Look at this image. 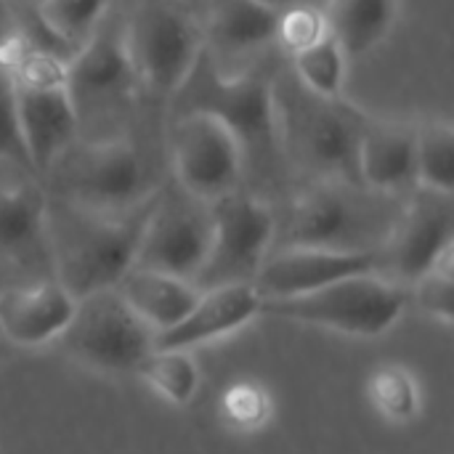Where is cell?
<instances>
[{
	"mask_svg": "<svg viewBox=\"0 0 454 454\" xmlns=\"http://www.w3.org/2000/svg\"><path fill=\"white\" fill-rule=\"evenodd\" d=\"M125 40L138 85L160 96L178 93L205 51L202 27L165 0L141 3L125 21Z\"/></svg>",
	"mask_w": 454,
	"mask_h": 454,
	"instance_id": "8992f818",
	"label": "cell"
},
{
	"mask_svg": "<svg viewBox=\"0 0 454 454\" xmlns=\"http://www.w3.org/2000/svg\"><path fill=\"white\" fill-rule=\"evenodd\" d=\"M210 215V250L192 285L200 293L226 285H253L274 245V210L258 197L237 189L213 200Z\"/></svg>",
	"mask_w": 454,
	"mask_h": 454,
	"instance_id": "ba28073f",
	"label": "cell"
},
{
	"mask_svg": "<svg viewBox=\"0 0 454 454\" xmlns=\"http://www.w3.org/2000/svg\"><path fill=\"white\" fill-rule=\"evenodd\" d=\"M136 372L173 404H189L200 386V370L181 348H152Z\"/></svg>",
	"mask_w": 454,
	"mask_h": 454,
	"instance_id": "4316f807",
	"label": "cell"
},
{
	"mask_svg": "<svg viewBox=\"0 0 454 454\" xmlns=\"http://www.w3.org/2000/svg\"><path fill=\"white\" fill-rule=\"evenodd\" d=\"M35 13L48 37L69 56L106 16V0H37Z\"/></svg>",
	"mask_w": 454,
	"mask_h": 454,
	"instance_id": "484cf974",
	"label": "cell"
},
{
	"mask_svg": "<svg viewBox=\"0 0 454 454\" xmlns=\"http://www.w3.org/2000/svg\"><path fill=\"white\" fill-rule=\"evenodd\" d=\"M450 250H454L452 194L415 186L378 250V274L407 290Z\"/></svg>",
	"mask_w": 454,
	"mask_h": 454,
	"instance_id": "8fae6325",
	"label": "cell"
},
{
	"mask_svg": "<svg viewBox=\"0 0 454 454\" xmlns=\"http://www.w3.org/2000/svg\"><path fill=\"white\" fill-rule=\"evenodd\" d=\"M32 3H37V0H32Z\"/></svg>",
	"mask_w": 454,
	"mask_h": 454,
	"instance_id": "e575fe53",
	"label": "cell"
},
{
	"mask_svg": "<svg viewBox=\"0 0 454 454\" xmlns=\"http://www.w3.org/2000/svg\"><path fill=\"white\" fill-rule=\"evenodd\" d=\"M74 311V298L53 279L0 287V330L19 346L53 340Z\"/></svg>",
	"mask_w": 454,
	"mask_h": 454,
	"instance_id": "e0dca14e",
	"label": "cell"
},
{
	"mask_svg": "<svg viewBox=\"0 0 454 454\" xmlns=\"http://www.w3.org/2000/svg\"><path fill=\"white\" fill-rule=\"evenodd\" d=\"M378 250H322V247H277L271 250L253 287L261 301H282L314 293L356 274H378Z\"/></svg>",
	"mask_w": 454,
	"mask_h": 454,
	"instance_id": "9a60e30c",
	"label": "cell"
},
{
	"mask_svg": "<svg viewBox=\"0 0 454 454\" xmlns=\"http://www.w3.org/2000/svg\"><path fill=\"white\" fill-rule=\"evenodd\" d=\"M261 314V298L253 285H226L202 290L194 309L173 327L154 335V348H192L229 335Z\"/></svg>",
	"mask_w": 454,
	"mask_h": 454,
	"instance_id": "ac0fdd59",
	"label": "cell"
},
{
	"mask_svg": "<svg viewBox=\"0 0 454 454\" xmlns=\"http://www.w3.org/2000/svg\"><path fill=\"white\" fill-rule=\"evenodd\" d=\"M8 29H13V27H11V11H8L5 0H0V37H3Z\"/></svg>",
	"mask_w": 454,
	"mask_h": 454,
	"instance_id": "d6a6232c",
	"label": "cell"
},
{
	"mask_svg": "<svg viewBox=\"0 0 454 454\" xmlns=\"http://www.w3.org/2000/svg\"><path fill=\"white\" fill-rule=\"evenodd\" d=\"M152 197L125 213H98L48 200L45 234L53 279L77 301L114 287L133 269Z\"/></svg>",
	"mask_w": 454,
	"mask_h": 454,
	"instance_id": "6da1fadb",
	"label": "cell"
},
{
	"mask_svg": "<svg viewBox=\"0 0 454 454\" xmlns=\"http://www.w3.org/2000/svg\"><path fill=\"white\" fill-rule=\"evenodd\" d=\"M343 184V181H340ZM319 181L295 194L285 215L274 213L277 247H322V250H380L396 213L370 202V194L356 184ZM269 250V253H271Z\"/></svg>",
	"mask_w": 454,
	"mask_h": 454,
	"instance_id": "7a4b0ae2",
	"label": "cell"
},
{
	"mask_svg": "<svg viewBox=\"0 0 454 454\" xmlns=\"http://www.w3.org/2000/svg\"><path fill=\"white\" fill-rule=\"evenodd\" d=\"M407 290H412V298L420 311L450 325L454 317V250L444 253Z\"/></svg>",
	"mask_w": 454,
	"mask_h": 454,
	"instance_id": "f1b7e54d",
	"label": "cell"
},
{
	"mask_svg": "<svg viewBox=\"0 0 454 454\" xmlns=\"http://www.w3.org/2000/svg\"><path fill=\"white\" fill-rule=\"evenodd\" d=\"M399 8L402 0H327L325 13L330 32L351 59L375 51L394 32Z\"/></svg>",
	"mask_w": 454,
	"mask_h": 454,
	"instance_id": "603a6c76",
	"label": "cell"
},
{
	"mask_svg": "<svg viewBox=\"0 0 454 454\" xmlns=\"http://www.w3.org/2000/svg\"><path fill=\"white\" fill-rule=\"evenodd\" d=\"M13 90L21 149L32 170H51L74 144L80 117L69 90Z\"/></svg>",
	"mask_w": 454,
	"mask_h": 454,
	"instance_id": "2e32d148",
	"label": "cell"
},
{
	"mask_svg": "<svg viewBox=\"0 0 454 454\" xmlns=\"http://www.w3.org/2000/svg\"><path fill=\"white\" fill-rule=\"evenodd\" d=\"M74 362L101 372H136L154 348V330L141 322L114 287L74 301L64 330L53 338Z\"/></svg>",
	"mask_w": 454,
	"mask_h": 454,
	"instance_id": "5b68a950",
	"label": "cell"
},
{
	"mask_svg": "<svg viewBox=\"0 0 454 454\" xmlns=\"http://www.w3.org/2000/svg\"><path fill=\"white\" fill-rule=\"evenodd\" d=\"M226 415L239 426H255L266 418V396L258 388L237 386L226 396Z\"/></svg>",
	"mask_w": 454,
	"mask_h": 454,
	"instance_id": "1f68e13d",
	"label": "cell"
},
{
	"mask_svg": "<svg viewBox=\"0 0 454 454\" xmlns=\"http://www.w3.org/2000/svg\"><path fill=\"white\" fill-rule=\"evenodd\" d=\"M0 160L11 162V165H24L27 154L21 149V138H19V125H16V109H13V90L5 82V77L0 74Z\"/></svg>",
	"mask_w": 454,
	"mask_h": 454,
	"instance_id": "4dcf8cb0",
	"label": "cell"
},
{
	"mask_svg": "<svg viewBox=\"0 0 454 454\" xmlns=\"http://www.w3.org/2000/svg\"><path fill=\"white\" fill-rule=\"evenodd\" d=\"M293 69L303 90H309L317 98L335 101L343 96V88H346L348 53L343 51L338 37L330 32L319 43L293 53Z\"/></svg>",
	"mask_w": 454,
	"mask_h": 454,
	"instance_id": "d4e9b609",
	"label": "cell"
},
{
	"mask_svg": "<svg viewBox=\"0 0 454 454\" xmlns=\"http://www.w3.org/2000/svg\"><path fill=\"white\" fill-rule=\"evenodd\" d=\"M210 239V202L192 197L173 181L152 194L133 266L194 282L207 258Z\"/></svg>",
	"mask_w": 454,
	"mask_h": 454,
	"instance_id": "52a82bcc",
	"label": "cell"
},
{
	"mask_svg": "<svg viewBox=\"0 0 454 454\" xmlns=\"http://www.w3.org/2000/svg\"><path fill=\"white\" fill-rule=\"evenodd\" d=\"M176 96L181 112H205L218 117L239 138L245 157L247 152L274 149L279 138L274 85L253 72H218L207 51H202L197 67Z\"/></svg>",
	"mask_w": 454,
	"mask_h": 454,
	"instance_id": "277c9868",
	"label": "cell"
},
{
	"mask_svg": "<svg viewBox=\"0 0 454 454\" xmlns=\"http://www.w3.org/2000/svg\"><path fill=\"white\" fill-rule=\"evenodd\" d=\"M114 290L133 309V314L154 330V335L178 325L200 301V290L189 279L136 266L125 271Z\"/></svg>",
	"mask_w": 454,
	"mask_h": 454,
	"instance_id": "44dd1931",
	"label": "cell"
},
{
	"mask_svg": "<svg viewBox=\"0 0 454 454\" xmlns=\"http://www.w3.org/2000/svg\"><path fill=\"white\" fill-rule=\"evenodd\" d=\"M415 186L454 192V125L434 117L415 125Z\"/></svg>",
	"mask_w": 454,
	"mask_h": 454,
	"instance_id": "cb8c5ba5",
	"label": "cell"
},
{
	"mask_svg": "<svg viewBox=\"0 0 454 454\" xmlns=\"http://www.w3.org/2000/svg\"><path fill=\"white\" fill-rule=\"evenodd\" d=\"M356 181L375 194L415 186V125L364 120L356 146Z\"/></svg>",
	"mask_w": 454,
	"mask_h": 454,
	"instance_id": "d6986e66",
	"label": "cell"
},
{
	"mask_svg": "<svg viewBox=\"0 0 454 454\" xmlns=\"http://www.w3.org/2000/svg\"><path fill=\"white\" fill-rule=\"evenodd\" d=\"M64 192L59 200L98 213H125L144 205L149 192L141 152L125 138H106L82 146L64 170Z\"/></svg>",
	"mask_w": 454,
	"mask_h": 454,
	"instance_id": "7c38bea8",
	"label": "cell"
},
{
	"mask_svg": "<svg viewBox=\"0 0 454 454\" xmlns=\"http://www.w3.org/2000/svg\"><path fill=\"white\" fill-rule=\"evenodd\" d=\"M136 67L125 40V21H104L67 61V90L82 122L93 109L122 106L138 90Z\"/></svg>",
	"mask_w": 454,
	"mask_h": 454,
	"instance_id": "4fadbf2b",
	"label": "cell"
},
{
	"mask_svg": "<svg viewBox=\"0 0 454 454\" xmlns=\"http://www.w3.org/2000/svg\"><path fill=\"white\" fill-rule=\"evenodd\" d=\"M45 213L35 184H0V287L53 277Z\"/></svg>",
	"mask_w": 454,
	"mask_h": 454,
	"instance_id": "5bb4252c",
	"label": "cell"
},
{
	"mask_svg": "<svg viewBox=\"0 0 454 454\" xmlns=\"http://www.w3.org/2000/svg\"><path fill=\"white\" fill-rule=\"evenodd\" d=\"M170 162L176 184L197 200L213 202L239 189L245 149L213 114L178 112L170 125Z\"/></svg>",
	"mask_w": 454,
	"mask_h": 454,
	"instance_id": "30bf717a",
	"label": "cell"
},
{
	"mask_svg": "<svg viewBox=\"0 0 454 454\" xmlns=\"http://www.w3.org/2000/svg\"><path fill=\"white\" fill-rule=\"evenodd\" d=\"M327 35H330V21H327L325 8H319L309 0H298V3L279 8L274 43H279L290 56L319 43Z\"/></svg>",
	"mask_w": 454,
	"mask_h": 454,
	"instance_id": "83f0119b",
	"label": "cell"
},
{
	"mask_svg": "<svg viewBox=\"0 0 454 454\" xmlns=\"http://www.w3.org/2000/svg\"><path fill=\"white\" fill-rule=\"evenodd\" d=\"M279 5L271 0H215L202 27L205 48L245 56L277 40Z\"/></svg>",
	"mask_w": 454,
	"mask_h": 454,
	"instance_id": "ffe728a7",
	"label": "cell"
},
{
	"mask_svg": "<svg viewBox=\"0 0 454 454\" xmlns=\"http://www.w3.org/2000/svg\"><path fill=\"white\" fill-rule=\"evenodd\" d=\"M407 306V290L380 274H356L314 293L261 301V314L338 330L359 338H378L391 330Z\"/></svg>",
	"mask_w": 454,
	"mask_h": 454,
	"instance_id": "3957f363",
	"label": "cell"
},
{
	"mask_svg": "<svg viewBox=\"0 0 454 454\" xmlns=\"http://www.w3.org/2000/svg\"><path fill=\"white\" fill-rule=\"evenodd\" d=\"M271 3H274V0H271ZM290 3H298V0H290Z\"/></svg>",
	"mask_w": 454,
	"mask_h": 454,
	"instance_id": "836d02e7",
	"label": "cell"
},
{
	"mask_svg": "<svg viewBox=\"0 0 454 454\" xmlns=\"http://www.w3.org/2000/svg\"><path fill=\"white\" fill-rule=\"evenodd\" d=\"M277 125L282 144L290 146V152H295L309 168L359 186L356 146L364 128L359 112L338 106V98L327 101L306 90V98L295 96L287 98V104L277 101Z\"/></svg>",
	"mask_w": 454,
	"mask_h": 454,
	"instance_id": "9c48e42d",
	"label": "cell"
},
{
	"mask_svg": "<svg viewBox=\"0 0 454 454\" xmlns=\"http://www.w3.org/2000/svg\"><path fill=\"white\" fill-rule=\"evenodd\" d=\"M67 56L24 29L0 37V74L19 90H67Z\"/></svg>",
	"mask_w": 454,
	"mask_h": 454,
	"instance_id": "7402d4cb",
	"label": "cell"
},
{
	"mask_svg": "<svg viewBox=\"0 0 454 454\" xmlns=\"http://www.w3.org/2000/svg\"><path fill=\"white\" fill-rule=\"evenodd\" d=\"M372 399L391 420H410L418 415V386L404 367H383L372 378Z\"/></svg>",
	"mask_w": 454,
	"mask_h": 454,
	"instance_id": "f546056e",
	"label": "cell"
}]
</instances>
